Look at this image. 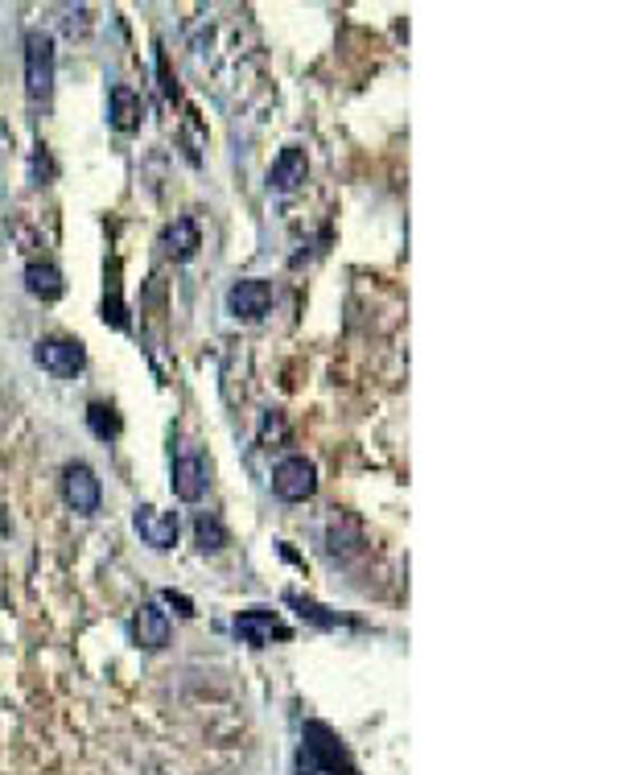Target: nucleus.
Masks as SVG:
<instances>
[{"label":"nucleus","instance_id":"nucleus-1","mask_svg":"<svg viewBox=\"0 0 618 775\" xmlns=\"http://www.w3.org/2000/svg\"><path fill=\"white\" fill-rule=\"evenodd\" d=\"M297 775H359L355 759L342 747V738L326 722H305L301 751H297Z\"/></svg>","mask_w":618,"mask_h":775},{"label":"nucleus","instance_id":"nucleus-2","mask_svg":"<svg viewBox=\"0 0 618 775\" xmlns=\"http://www.w3.org/2000/svg\"><path fill=\"white\" fill-rule=\"evenodd\" d=\"M54 62H58V50H54V38L42 29H29L25 33V95L33 104H50L54 95Z\"/></svg>","mask_w":618,"mask_h":775},{"label":"nucleus","instance_id":"nucleus-3","mask_svg":"<svg viewBox=\"0 0 618 775\" xmlns=\"http://www.w3.org/2000/svg\"><path fill=\"white\" fill-rule=\"evenodd\" d=\"M318 491V466L293 454V458H281L277 466H272V495L285 499V503H305V499H314Z\"/></svg>","mask_w":618,"mask_h":775},{"label":"nucleus","instance_id":"nucleus-4","mask_svg":"<svg viewBox=\"0 0 618 775\" xmlns=\"http://www.w3.org/2000/svg\"><path fill=\"white\" fill-rule=\"evenodd\" d=\"M62 495H66V503H71L79 516H95L99 512V499H103L99 475H95L87 462H66L62 466Z\"/></svg>","mask_w":618,"mask_h":775},{"label":"nucleus","instance_id":"nucleus-5","mask_svg":"<svg viewBox=\"0 0 618 775\" xmlns=\"http://www.w3.org/2000/svg\"><path fill=\"white\" fill-rule=\"evenodd\" d=\"M33 359H38L50 376H62V380H71L79 376L83 367H87V351L79 339H38V347H33Z\"/></svg>","mask_w":618,"mask_h":775},{"label":"nucleus","instance_id":"nucleus-6","mask_svg":"<svg viewBox=\"0 0 618 775\" xmlns=\"http://www.w3.org/2000/svg\"><path fill=\"white\" fill-rule=\"evenodd\" d=\"M272 297H277V293H272V281H264V277L235 281L227 289V314L244 318V322H256V318H264L272 310Z\"/></svg>","mask_w":618,"mask_h":775},{"label":"nucleus","instance_id":"nucleus-7","mask_svg":"<svg viewBox=\"0 0 618 775\" xmlns=\"http://www.w3.org/2000/svg\"><path fill=\"white\" fill-rule=\"evenodd\" d=\"M132 528H136V536H141V541H145L149 549H157V553H165V549L178 545V516L153 508V503H141V508L132 512Z\"/></svg>","mask_w":618,"mask_h":775},{"label":"nucleus","instance_id":"nucleus-8","mask_svg":"<svg viewBox=\"0 0 618 775\" xmlns=\"http://www.w3.org/2000/svg\"><path fill=\"white\" fill-rule=\"evenodd\" d=\"M231 631L244 639V644H252V648H268L272 639H281V644H285V639H293V631L281 623V615L277 611H260V606H256V611L235 615Z\"/></svg>","mask_w":618,"mask_h":775},{"label":"nucleus","instance_id":"nucleus-9","mask_svg":"<svg viewBox=\"0 0 618 775\" xmlns=\"http://www.w3.org/2000/svg\"><path fill=\"white\" fill-rule=\"evenodd\" d=\"M132 639L145 652H161L169 644V615L157 602H141V611L132 615Z\"/></svg>","mask_w":618,"mask_h":775},{"label":"nucleus","instance_id":"nucleus-10","mask_svg":"<svg viewBox=\"0 0 618 775\" xmlns=\"http://www.w3.org/2000/svg\"><path fill=\"white\" fill-rule=\"evenodd\" d=\"M305 178H309V157H305V149H297V145L281 149V153H277V161H272V170H268V186H272V190H281V194L301 190V186H305Z\"/></svg>","mask_w":618,"mask_h":775},{"label":"nucleus","instance_id":"nucleus-11","mask_svg":"<svg viewBox=\"0 0 618 775\" xmlns=\"http://www.w3.org/2000/svg\"><path fill=\"white\" fill-rule=\"evenodd\" d=\"M174 495L182 503H198L206 495V458L202 454H178L174 458Z\"/></svg>","mask_w":618,"mask_h":775},{"label":"nucleus","instance_id":"nucleus-12","mask_svg":"<svg viewBox=\"0 0 618 775\" xmlns=\"http://www.w3.org/2000/svg\"><path fill=\"white\" fill-rule=\"evenodd\" d=\"M25 289L38 297V301H58V297L66 293L62 268L50 264V260H33V264H25Z\"/></svg>","mask_w":618,"mask_h":775},{"label":"nucleus","instance_id":"nucleus-13","mask_svg":"<svg viewBox=\"0 0 618 775\" xmlns=\"http://www.w3.org/2000/svg\"><path fill=\"white\" fill-rule=\"evenodd\" d=\"M198 248H202V231H198V223H194L190 215H178L174 223H169V231H165V252L174 256L178 264H186V260L198 256Z\"/></svg>","mask_w":618,"mask_h":775},{"label":"nucleus","instance_id":"nucleus-14","mask_svg":"<svg viewBox=\"0 0 618 775\" xmlns=\"http://www.w3.org/2000/svg\"><path fill=\"white\" fill-rule=\"evenodd\" d=\"M108 120L116 132H132L141 128V95H136L128 83H116L108 95Z\"/></svg>","mask_w":618,"mask_h":775},{"label":"nucleus","instance_id":"nucleus-15","mask_svg":"<svg viewBox=\"0 0 618 775\" xmlns=\"http://www.w3.org/2000/svg\"><path fill=\"white\" fill-rule=\"evenodd\" d=\"M227 528H223V520L215 516V512H198V520H194V545L202 549V553H223L227 549Z\"/></svg>","mask_w":618,"mask_h":775},{"label":"nucleus","instance_id":"nucleus-16","mask_svg":"<svg viewBox=\"0 0 618 775\" xmlns=\"http://www.w3.org/2000/svg\"><path fill=\"white\" fill-rule=\"evenodd\" d=\"M87 429L99 437V442H116L120 429H124V421H120V413L112 409V404L91 400V404H87Z\"/></svg>","mask_w":618,"mask_h":775},{"label":"nucleus","instance_id":"nucleus-17","mask_svg":"<svg viewBox=\"0 0 618 775\" xmlns=\"http://www.w3.org/2000/svg\"><path fill=\"white\" fill-rule=\"evenodd\" d=\"M293 606H297V615L309 623V627H318V631H334L342 619L334 615V611H326V606L322 602H314V598H301V594H285Z\"/></svg>","mask_w":618,"mask_h":775},{"label":"nucleus","instance_id":"nucleus-18","mask_svg":"<svg viewBox=\"0 0 618 775\" xmlns=\"http://www.w3.org/2000/svg\"><path fill=\"white\" fill-rule=\"evenodd\" d=\"M103 318H112V326H128V314H124V301H120V281H116V264H112V293L103 297Z\"/></svg>","mask_w":618,"mask_h":775},{"label":"nucleus","instance_id":"nucleus-19","mask_svg":"<svg viewBox=\"0 0 618 775\" xmlns=\"http://www.w3.org/2000/svg\"><path fill=\"white\" fill-rule=\"evenodd\" d=\"M54 178V161H50V149L46 145H38V149H33V182H38V186H46Z\"/></svg>","mask_w":618,"mask_h":775},{"label":"nucleus","instance_id":"nucleus-20","mask_svg":"<svg viewBox=\"0 0 618 775\" xmlns=\"http://www.w3.org/2000/svg\"><path fill=\"white\" fill-rule=\"evenodd\" d=\"M272 437H285V417H281V413H268L264 425H260V442H264V446L272 442Z\"/></svg>","mask_w":618,"mask_h":775},{"label":"nucleus","instance_id":"nucleus-21","mask_svg":"<svg viewBox=\"0 0 618 775\" xmlns=\"http://www.w3.org/2000/svg\"><path fill=\"white\" fill-rule=\"evenodd\" d=\"M165 602H169V606H178V615H186V619L194 615V602H190L186 594H178V590H165Z\"/></svg>","mask_w":618,"mask_h":775},{"label":"nucleus","instance_id":"nucleus-22","mask_svg":"<svg viewBox=\"0 0 618 775\" xmlns=\"http://www.w3.org/2000/svg\"><path fill=\"white\" fill-rule=\"evenodd\" d=\"M5 149H13V132H9L5 120H0V153H5Z\"/></svg>","mask_w":618,"mask_h":775}]
</instances>
